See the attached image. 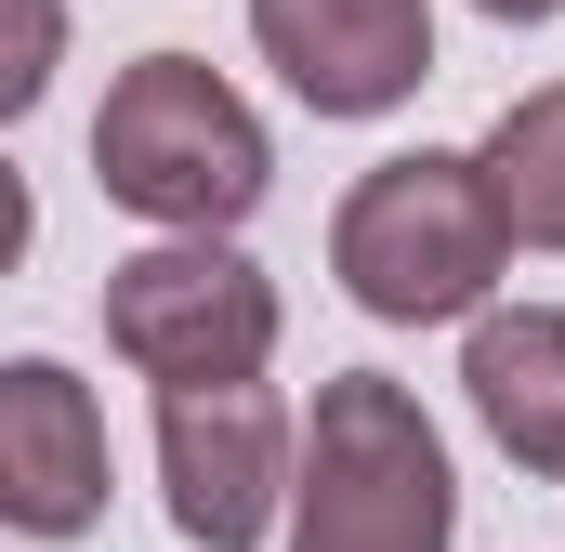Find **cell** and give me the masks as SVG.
I'll return each mask as SVG.
<instances>
[{
	"mask_svg": "<svg viewBox=\"0 0 565 552\" xmlns=\"http://www.w3.org/2000/svg\"><path fill=\"white\" fill-rule=\"evenodd\" d=\"M513 251H526V237H513L487 158H460V145H408V158L355 171V198L329 211V276H342L382 329L487 316V289H500Z\"/></svg>",
	"mask_w": 565,
	"mask_h": 552,
	"instance_id": "6da1fadb",
	"label": "cell"
},
{
	"mask_svg": "<svg viewBox=\"0 0 565 552\" xmlns=\"http://www.w3.org/2000/svg\"><path fill=\"white\" fill-rule=\"evenodd\" d=\"M93 171L158 237H237L277 184V145L237 106V79H211L198 53H132L93 106Z\"/></svg>",
	"mask_w": 565,
	"mask_h": 552,
	"instance_id": "7a4b0ae2",
	"label": "cell"
},
{
	"mask_svg": "<svg viewBox=\"0 0 565 552\" xmlns=\"http://www.w3.org/2000/svg\"><path fill=\"white\" fill-rule=\"evenodd\" d=\"M447 540H460V487H447V434L422 421V395L382 369L316 382L302 474H289V552H447Z\"/></svg>",
	"mask_w": 565,
	"mask_h": 552,
	"instance_id": "3957f363",
	"label": "cell"
},
{
	"mask_svg": "<svg viewBox=\"0 0 565 552\" xmlns=\"http://www.w3.org/2000/svg\"><path fill=\"white\" fill-rule=\"evenodd\" d=\"M106 355H132L145 382H264L277 276L224 237H158L132 264H106Z\"/></svg>",
	"mask_w": 565,
	"mask_h": 552,
	"instance_id": "277c9868",
	"label": "cell"
},
{
	"mask_svg": "<svg viewBox=\"0 0 565 552\" xmlns=\"http://www.w3.org/2000/svg\"><path fill=\"white\" fill-rule=\"evenodd\" d=\"M158 474H171V527L198 552H264L302 474V434L264 382H158Z\"/></svg>",
	"mask_w": 565,
	"mask_h": 552,
	"instance_id": "5b68a950",
	"label": "cell"
},
{
	"mask_svg": "<svg viewBox=\"0 0 565 552\" xmlns=\"http://www.w3.org/2000/svg\"><path fill=\"white\" fill-rule=\"evenodd\" d=\"M250 40L316 119H395L434 79V0H250Z\"/></svg>",
	"mask_w": 565,
	"mask_h": 552,
	"instance_id": "8992f818",
	"label": "cell"
},
{
	"mask_svg": "<svg viewBox=\"0 0 565 552\" xmlns=\"http://www.w3.org/2000/svg\"><path fill=\"white\" fill-rule=\"evenodd\" d=\"M0 513L26 540H79L106 527V408L93 382H66L53 355L0 369Z\"/></svg>",
	"mask_w": 565,
	"mask_h": 552,
	"instance_id": "52a82bcc",
	"label": "cell"
},
{
	"mask_svg": "<svg viewBox=\"0 0 565 552\" xmlns=\"http://www.w3.org/2000/svg\"><path fill=\"white\" fill-rule=\"evenodd\" d=\"M460 395H473V421H487L500 460L565 474V316H553V302H500V316H473Z\"/></svg>",
	"mask_w": 565,
	"mask_h": 552,
	"instance_id": "ba28073f",
	"label": "cell"
},
{
	"mask_svg": "<svg viewBox=\"0 0 565 552\" xmlns=\"http://www.w3.org/2000/svg\"><path fill=\"white\" fill-rule=\"evenodd\" d=\"M487 184H500V211H513V237L526 251H565V79L540 93H513L500 119H487Z\"/></svg>",
	"mask_w": 565,
	"mask_h": 552,
	"instance_id": "9c48e42d",
	"label": "cell"
},
{
	"mask_svg": "<svg viewBox=\"0 0 565 552\" xmlns=\"http://www.w3.org/2000/svg\"><path fill=\"white\" fill-rule=\"evenodd\" d=\"M53 53H66L53 0H0V119H26V106L53 93Z\"/></svg>",
	"mask_w": 565,
	"mask_h": 552,
	"instance_id": "30bf717a",
	"label": "cell"
},
{
	"mask_svg": "<svg viewBox=\"0 0 565 552\" xmlns=\"http://www.w3.org/2000/svg\"><path fill=\"white\" fill-rule=\"evenodd\" d=\"M473 13H500V26H553L565 0H473Z\"/></svg>",
	"mask_w": 565,
	"mask_h": 552,
	"instance_id": "8fae6325",
	"label": "cell"
}]
</instances>
